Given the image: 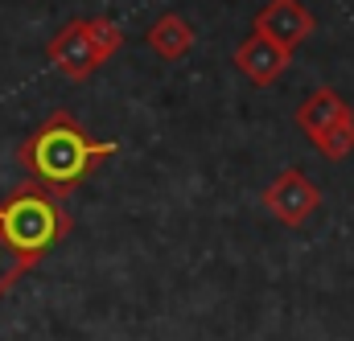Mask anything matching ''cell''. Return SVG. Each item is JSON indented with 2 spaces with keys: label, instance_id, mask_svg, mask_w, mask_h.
Segmentation results:
<instances>
[{
  "label": "cell",
  "instance_id": "5",
  "mask_svg": "<svg viewBox=\"0 0 354 341\" xmlns=\"http://www.w3.org/2000/svg\"><path fill=\"white\" fill-rule=\"evenodd\" d=\"M313 29H317V21L305 8V0H268L264 8L256 12V21H252V33H264L268 41L284 46L288 54L305 37H313Z\"/></svg>",
  "mask_w": 354,
  "mask_h": 341
},
{
  "label": "cell",
  "instance_id": "11",
  "mask_svg": "<svg viewBox=\"0 0 354 341\" xmlns=\"http://www.w3.org/2000/svg\"><path fill=\"white\" fill-rule=\"evenodd\" d=\"M25 271H29V263L17 255V251L4 243V235H0V296H4V292H8L21 275H25Z\"/></svg>",
  "mask_w": 354,
  "mask_h": 341
},
{
  "label": "cell",
  "instance_id": "6",
  "mask_svg": "<svg viewBox=\"0 0 354 341\" xmlns=\"http://www.w3.org/2000/svg\"><path fill=\"white\" fill-rule=\"evenodd\" d=\"M288 62H292V54H288L284 46L268 41L264 33L243 37L239 50H235V70H239L252 86H276L280 75L288 70Z\"/></svg>",
  "mask_w": 354,
  "mask_h": 341
},
{
  "label": "cell",
  "instance_id": "7",
  "mask_svg": "<svg viewBox=\"0 0 354 341\" xmlns=\"http://www.w3.org/2000/svg\"><path fill=\"white\" fill-rule=\"evenodd\" d=\"M351 111V103L334 90V86H317V90H309L305 99H301V107H297V128L309 136V140H317L326 128H334L342 115Z\"/></svg>",
  "mask_w": 354,
  "mask_h": 341
},
{
  "label": "cell",
  "instance_id": "4",
  "mask_svg": "<svg viewBox=\"0 0 354 341\" xmlns=\"http://www.w3.org/2000/svg\"><path fill=\"white\" fill-rule=\"evenodd\" d=\"M46 58H50L71 83H87L91 75L103 66V58H99V50H95V41H91L87 17L66 21V25L54 33V41L46 46Z\"/></svg>",
  "mask_w": 354,
  "mask_h": 341
},
{
  "label": "cell",
  "instance_id": "8",
  "mask_svg": "<svg viewBox=\"0 0 354 341\" xmlns=\"http://www.w3.org/2000/svg\"><path fill=\"white\" fill-rule=\"evenodd\" d=\"M145 41H149V50H153L161 62H181V58L194 50V25H189L181 12H161V17L149 25Z\"/></svg>",
  "mask_w": 354,
  "mask_h": 341
},
{
  "label": "cell",
  "instance_id": "2",
  "mask_svg": "<svg viewBox=\"0 0 354 341\" xmlns=\"http://www.w3.org/2000/svg\"><path fill=\"white\" fill-rule=\"evenodd\" d=\"M71 226H75V218L62 206V197H54L50 189H41L33 181L17 185L0 202V235L29 267L46 251H54L71 235Z\"/></svg>",
  "mask_w": 354,
  "mask_h": 341
},
{
  "label": "cell",
  "instance_id": "1",
  "mask_svg": "<svg viewBox=\"0 0 354 341\" xmlns=\"http://www.w3.org/2000/svg\"><path fill=\"white\" fill-rule=\"evenodd\" d=\"M115 153H120L115 140H95L71 111H54L21 140L17 161L33 185L50 189L54 197H66Z\"/></svg>",
  "mask_w": 354,
  "mask_h": 341
},
{
  "label": "cell",
  "instance_id": "10",
  "mask_svg": "<svg viewBox=\"0 0 354 341\" xmlns=\"http://www.w3.org/2000/svg\"><path fill=\"white\" fill-rule=\"evenodd\" d=\"M87 25H91V41H95V50H99V58H103V62L115 58L120 46H124V29H120L111 17H87Z\"/></svg>",
  "mask_w": 354,
  "mask_h": 341
},
{
  "label": "cell",
  "instance_id": "3",
  "mask_svg": "<svg viewBox=\"0 0 354 341\" xmlns=\"http://www.w3.org/2000/svg\"><path fill=\"white\" fill-rule=\"evenodd\" d=\"M264 206L280 226H305L313 210L322 206V189L301 169H280L264 189Z\"/></svg>",
  "mask_w": 354,
  "mask_h": 341
},
{
  "label": "cell",
  "instance_id": "9",
  "mask_svg": "<svg viewBox=\"0 0 354 341\" xmlns=\"http://www.w3.org/2000/svg\"><path fill=\"white\" fill-rule=\"evenodd\" d=\"M313 148H317V157H326V161H346L354 153V107L334 124V128H326L317 140H313Z\"/></svg>",
  "mask_w": 354,
  "mask_h": 341
}]
</instances>
